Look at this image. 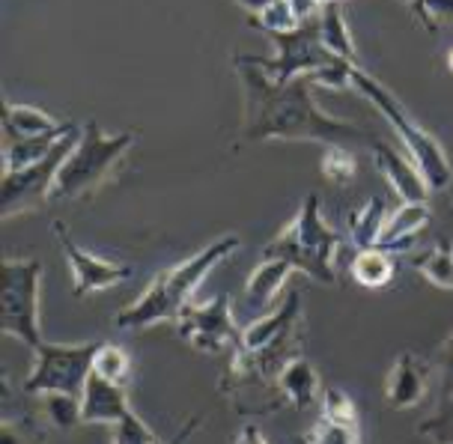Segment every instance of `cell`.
I'll list each match as a JSON object with an SVG mask.
<instances>
[{
    "instance_id": "obj_16",
    "label": "cell",
    "mask_w": 453,
    "mask_h": 444,
    "mask_svg": "<svg viewBox=\"0 0 453 444\" xmlns=\"http://www.w3.org/2000/svg\"><path fill=\"white\" fill-rule=\"evenodd\" d=\"M426 224H430V209H426V203H403L385 221L382 236H379V248H385L391 254L406 251V248L415 245L420 233L426 230Z\"/></svg>"
},
{
    "instance_id": "obj_30",
    "label": "cell",
    "mask_w": 453,
    "mask_h": 444,
    "mask_svg": "<svg viewBox=\"0 0 453 444\" xmlns=\"http://www.w3.org/2000/svg\"><path fill=\"white\" fill-rule=\"evenodd\" d=\"M113 444H161V441H158V435L134 415V417H128V421L113 426Z\"/></svg>"
},
{
    "instance_id": "obj_20",
    "label": "cell",
    "mask_w": 453,
    "mask_h": 444,
    "mask_svg": "<svg viewBox=\"0 0 453 444\" xmlns=\"http://www.w3.org/2000/svg\"><path fill=\"white\" fill-rule=\"evenodd\" d=\"M385 200H367V203L355 206L349 212V239L352 245L358 248H373L379 245V236H382V227H385Z\"/></svg>"
},
{
    "instance_id": "obj_25",
    "label": "cell",
    "mask_w": 453,
    "mask_h": 444,
    "mask_svg": "<svg viewBox=\"0 0 453 444\" xmlns=\"http://www.w3.org/2000/svg\"><path fill=\"white\" fill-rule=\"evenodd\" d=\"M0 444H48L45 430L27 415H6L0 424Z\"/></svg>"
},
{
    "instance_id": "obj_5",
    "label": "cell",
    "mask_w": 453,
    "mask_h": 444,
    "mask_svg": "<svg viewBox=\"0 0 453 444\" xmlns=\"http://www.w3.org/2000/svg\"><path fill=\"white\" fill-rule=\"evenodd\" d=\"M349 84L364 96V99H370V104H373L379 114L394 126V132L400 134L403 147H406V152L411 156V165L420 171V176H424L426 185H430V191H448L453 182V167H450L448 156H444L441 143L435 141L426 128H420L415 119L406 114V108H403V104L396 102L376 78H370L364 69L352 66Z\"/></svg>"
},
{
    "instance_id": "obj_14",
    "label": "cell",
    "mask_w": 453,
    "mask_h": 444,
    "mask_svg": "<svg viewBox=\"0 0 453 444\" xmlns=\"http://www.w3.org/2000/svg\"><path fill=\"white\" fill-rule=\"evenodd\" d=\"M274 394H278L280 406H296V409L311 406V402L322 394L319 376H317V370L311 367V361H304L302 355L293 361H287L278 373V379H274Z\"/></svg>"
},
{
    "instance_id": "obj_10",
    "label": "cell",
    "mask_w": 453,
    "mask_h": 444,
    "mask_svg": "<svg viewBox=\"0 0 453 444\" xmlns=\"http://www.w3.org/2000/svg\"><path fill=\"white\" fill-rule=\"evenodd\" d=\"M51 230H54V239L60 241L63 254H66V263L72 272V293L78 298L104 293V289H113L132 278V265H119V263L102 260V256L84 251V248L69 236V230L63 227L60 221H57Z\"/></svg>"
},
{
    "instance_id": "obj_3",
    "label": "cell",
    "mask_w": 453,
    "mask_h": 444,
    "mask_svg": "<svg viewBox=\"0 0 453 444\" xmlns=\"http://www.w3.org/2000/svg\"><path fill=\"white\" fill-rule=\"evenodd\" d=\"M134 134H104L99 123L90 119L81 132V141L75 149L69 152V158L63 161L60 173H57L51 200H87L96 191L104 188L113 176H117L119 165H123L126 152L132 149Z\"/></svg>"
},
{
    "instance_id": "obj_21",
    "label": "cell",
    "mask_w": 453,
    "mask_h": 444,
    "mask_svg": "<svg viewBox=\"0 0 453 444\" xmlns=\"http://www.w3.org/2000/svg\"><path fill=\"white\" fill-rule=\"evenodd\" d=\"M411 265H415V269L424 274L433 287L450 289V293H453V248L448 245V241H441V245L426 248V251L415 254V256H411Z\"/></svg>"
},
{
    "instance_id": "obj_19",
    "label": "cell",
    "mask_w": 453,
    "mask_h": 444,
    "mask_svg": "<svg viewBox=\"0 0 453 444\" xmlns=\"http://www.w3.org/2000/svg\"><path fill=\"white\" fill-rule=\"evenodd\" d=\"M319 36L331 54H337L340 60L358 66V48L352 42V34L346 27L343 19V0H328L319 12Z\"/></svg>"
},
{
    "instance_id": "obj_24",
    "label": "cell",
    "mask_w": 453,
    "mask_h": 444,
    "mask_svg": "<svg viewBox=\"0 0 453 444\" xmlns=\"http://www.w3.org/2000/svg\"><path fill=\"white\" fill-rule=\"evenodd\" d=\"M93 370L99 376H104L108 382L117 385H128V376H132V358L123 346H113V343H102L99 352H96V364Z\"/></svg>"
},
{
    "instance_id": "obj_34",
    "label": "cell",
    "mask_w": 453,
    "mask_h": 444,
    "mask_svg": "<svg viewBox=\"0 0 453 444\" xmlns=\"http://www.w3.org/2000/svg\"><path fill=\"white\" fill-rule=\"evenodd\" d=\"M448 69L453 72V48H450V51H448Z\"/></svg>"
},
{
    "instance_id": "obj_26",
    "label": "cell",
    "mask_w": 453,
    "mask_h": 444,
    "mask_svg": "<svg viewBox=\"0 0 453 444\" xmlns=\"http://www.w3.org/2000/svg\"><path fill=\"white\" fill-rule=\"evenodd\" d=\"M418 433L435 444H453V394H444L435 415L418 424Z\"/></svg>"
},
{
    "instance_id": "obj_9",
    "label": "cell",
    "mask_w": 453,
    "mask_h": 444,
    "mask_svg": "<svg viewBox=\"0 0 453 444\" xmlns=\"http://www.w3.org/2000/svg\"><path fill=\"white\" fill-rule=\"evenodd\" d=\"M176 328H180L182 341L191 349L203 355L233 349L242 337V328L233 319V308L226 295H215L203 304H188L182 310V317L176 319Z\"/></svg>"
},
{
    "instance_id": "obj_12",
    "label": "cell",
    "mask_w": 453,
    "mask_h": 444,
    "mask_svg": "<svg viewBox=\"0 0 453 444\" xmlns=\"http://www.w3.org/2000/svg\"><path fill=\"white\" fill-rule=\"evenodd\" d=\"M134 417V409L128 406L126 385L108 382L93 370L84 387V411H81V424H104L117 426Z\"/></svg>"
},
{
    "instance_id": "obj_31",
    "label": "cell",
    "mask_w": 453,
    "mask_h": 444,
    "mask_svg": "<svg viewBox=\"0 0 453 444\" xmlns=\"http://www.w3.org/2000/svg\"><path fill=\"white\" fill-rule=\"evenodd\" d=\"M415 15L426 30H435V21H453V0H418Z\"/></svg>"
},
{
    "instance_id": "obj_29",
    "label": "cell",
    "mask_w": 453,
    "mask_h": 444,
    "mask_svg": "<svg viewBox=\"0 0 453 444\" xmlns=\"http://www.w3.org/2000/svg\"><path fill=\"white\" fill-rule=\"evenodd\" d=\"M319 167L331 182L346 185V182H352V176H355V156L343 147H328Z\"/></svg>"
},
{
    "instance_id": "obj_17",
    "label": "cell",
    "mask_w": 453,
    "mask_h": 444,
    "mask_svg": "<svg viewBox=\"0 0 453 444\" xmlns=\"http://www.w3.org/2000/svg\"><path fill=\"white\" fill-rule=\"evenodd\" d=\"M51 114H45L42 108H27V104H4V143L15 141H34L54 128H60Z\"/></svg>"
},
{
    "instance_id": "obj_2",
    "label": "cell",
    "mask_w": 453,
    "mask_h": 444,
    "mask_svg": "<svg viewBox=\"0 0 453 444\" xmlns=\"http://www.w3.org/2000/svg\"><path fill=\"white\" fill-rule=\"evenodd\" d=\"M239 236H221L212 245H206L203 251H197L188 260L170 265L161 274L150 280V287L134 298L132 304H126L117 313L113 325L119 331H143L161 322H176L182 317V310L191 304V293L209 278V272L218 263L226 260L230 254L239 251Z\"/></svg>"
},
{
    "instance_id": "obj_23",
    "label": "cell",
    "mask_w": 453,
    "mask_h": 444,
    "mask_svg": "<svg viewBox=\"0 0 453 444\" xmlns=\"http://www.w3.org/2000/svg\"><path fill=\"white\" fill-rule=\"evenodd\" d=\"M42 409L57 430H72L81 424V411H84V397H72V394H45Z\"/></svg>"
},
{
    "instance_id": "obj_32",
    "label": "cell",
    "mask_w": 453,
    "mask_h": 444,
    "mask_svg": "<svg viewBox=\"0 0 453 444\" xmlns=\"http://www.w3.org/2000/svg\"><path fill=\"white\" fill-rule=\"evenodd\" d=\"M435 364L441 370V397L444 394H453V331L448 341L441 343V349L435 352Z\"/></svg>"
},
{
    "instance_id": "obj_27",
    "label": "cell",
    "mask_w": 453,
    "mask_h": 444,
    "mask_svg": "<svg viewBox=\"0 0 453 444\" xmlns=\"http://www.w3.org/2000/svg\"><path fill=\"white\" fill-rule=\"evenodd\" d=\"M302 444H361V433H358V426H346V424H334V421L319 417V421L311 426V433L302 439Z\"/></svg>"
},
{
    "instance_id": "obj_28",
    "label": "cell",
    "mask_w": 453,
    "mask_h": 444,
    "mask_svg": "<svg viewBox=\"0 0 453 444\" xmlns=\"http://www.w3.org/2000/svg\"><path fill=\"white\" fill-rule=\"evenodd\" d=\"M322 417L334 424L358 426V409H355L352 397L340 387H326L322 391Z\"/></svg>"
},
{
    "instance_id": "obj_13",
    "label": "cell",
    "mask_w": 453,
    "mask_h": 444,
    "mask_svg": "<svg viewBox=\"0 0 453 444\" xmlns=\"http://www.w3.org/2000/svg\"><path fill=\"white\" fill-rule=\"evenodd\" d=\"M373 156H376V167L382 171V176L391 182V188L400 194L403 203H426L430 197V185L420 176V171L411 161H406L400 152H394L388 143L373 141Z\"/></svg>"
},
{
    "instance_id": "obj_11",
    "label": "cell",
    "mask_w": 453,
    "mask_h": 444,
    "mask_svg": "<svg viewBox=\"0 0 453 444\" xmlns=\"http://www.w3.org/2000/svg\"><path fill=\"white\" fill-rule=\"evenodd\" d=\"M430 387V364L415 352H400L385 379V402L391 409H415L424 402Z\"/></svg>"
},
{
    "instance_id": "obj_22",
    "label": "cell",
    "mask_w": 453,
    "mask_h": 444,
    "mask_svg": "<svg viewBox=\"0 0 453 444\" xmlns=\"http://www.w3.org/2000/svg\"><path fill=\"white\" fill-rule=\"evenodd\" d=\"M248 24L254 30H263L265 36L289 34V30L302 27V21H298V15H296V10H293V4H289V0H274V4L265 6L263 12L248 15Z\"/></svg>"
},
{
    "instance_id": "obj_1",
    "label": "cell",
    "mask_w": 453,
    "mask_h": 444,
    "mask_svg": "<svg viewBox=\"0 0 453 444\" xmlns=\"http://www.w3.org/2000/svg\"><path fill=\"white\" fill-rule=\"evenodd\" d=\"M233 69L245 93L242 134L248 141H313L328 143V147L373 143V137H367L349 119H337L317 108L311 78L302 75L287 84H274L260 66L257 54H236Z\"/></svg>"
},
{
    "instance_id": "obj_35",
    "label": "cell",
    "mask_w": 453,
    "mask_h": 444,
    "mask_svg": "<svg viewBox=\"0 0 453 444\" xmlns=\"http://www.w3.org/2000/svg\"><path fill=\"white\" fill-rule=\"evenodd\" d=\"M406 4L411 6V10H415V6H418V0H406Z\"/></svg>"
},
{
    "instance_id": "obj_7",
    "label": "cell",
    "mask_w": 453,
    "mask_h": 444,
    "mask_svg": "<svg viewBox=\"0 0 453 444\" xmlns=\"http://www.w3.org/2000/svg\"><path fill=\"white\" fill-rule=\"evenodd\" d=\"M99 341L87 343H42L34 352V370L24 379V391L30 397H45V394H72V397H84L87 379L93 373L96 352Z\"/></svg>"
},
{
    "instance_id": "obj_6",
    "label": "cell",
    "mask_w": 453,
    "mask_h": 444,
    "mask_svg": "<svg viewBox=\"0 0 453 444\" xmlns=\"http://www.w3.org/2000/svg\"><path fill=\"white\" fill-rule=\"evenodd\" d=\"M39 287H42V263L34 256H19L0 263V331L15 337L27 349L45 343L39 328Z\"/></svg>"
},
{
    "instance_id": "obj_15",
    "label": "cell",
    "mask_w": 453,
    "mask_h": 444,
    "mask_svg": "<svg viewBox=\"0 0 453 444\" xmlns=\"http://www.w3.org/2000/svg\"><path fill=\"white\" fill-rule=\"evenodd\" d=\"M296 269L287 260H278V256H263V263L250 272L248 284H245V304L248 310H269L274 304V295L280 293L287 278Z\"/></svg>"
},
{
    "instance_id": "obj_18",
    "label": "cell",
    "mask_w": 453,
    "mask_h": 444,
    "mask_svg": "<svg viewBox=\"0 0 453 444\" xmlns=\"http://www.w3.org/2000/svg\"><path fill=\"white\" fill-rule=\"evenodd\" d=\"M394 272H396L394 254L385 251V248H379V245L361 248L349 263L352 280L364 289H385L394 280Z\"/></svg>"
},
{
    "instance_id": "obj_33",
    "label": "cell",
    "mask_w": 453,
    "mask_h": 444,
    "mask_svg": "<svg viewBox=\"0 0 453 444\" xmlns=\"http://www.w3.org/2000/svg\"><path fill=\"white\" fill-rule=\"evenodd\" d=\"M236 4H239L248 15H257V12H263L265 6H272L274 0H236Z\"/></svg>"
},
{
    "instance_id": "obj_8",
    "label": "cell",
    "mask_w": 453,
    "mask_h": 444,
    "mask_svg": "<svg viewBox=\"0 0 453 444\" xmlns=\"http://www.w3.org/2000/svg\"><path fill=\"white\" fill-rule=\"evenodd\" d=\"M81 132L84 128H72L36 165H27L21 171H4V180H0V215H4V221L39 212L45 206V200H51L57 173H60L63 161L69 158V152L81 141Z\"/></svg>"
},
{
    "instance_id": "obj_4",
    "label": "cell",
    "mask_w": 453,
    "mask_h": 444,
    "mask_svg": "<svg viewBox=\"0 0 453 444\" xmlns=\"http://www.w3.org/2000/svg\"><path fill=\"white\" fill-rule=\"evenodd\" d=\"M340 241H343L340 233H334L326 221H322L317 194H307L304 206L298 209V215L269 241V245H265L263 256L287 260L293 269L307 274L311 280L331 287L337 280L334 256H337Z\"/></svg>"
}]
</instances>
